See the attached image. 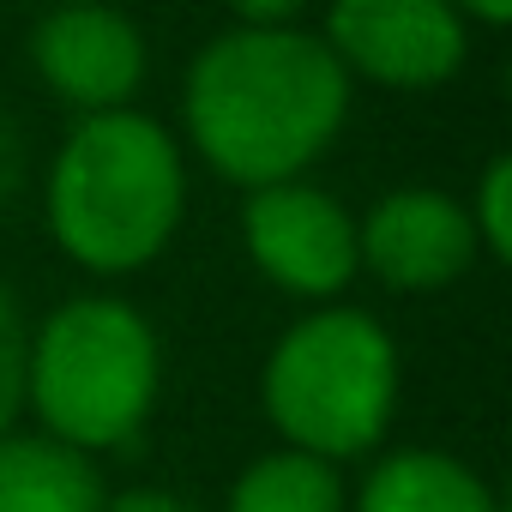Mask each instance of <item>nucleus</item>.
Returning <instances> with one entry per match:
<instances>
[{"label":"nucleus","mask_w":512,"mask_h":512,"mask_svg":"<svg viewBox=\"0 0 512 512\" xmlns=\"http://www.w3.org/2000/svg\"><path fill=\"white\" fill-rule=\"evenodd\" d=\"M350 109V73L302 31H229L187 73V127L211 169L278 187L308 169Z\"/></svg>","instance_id":"nucleus-1"},{"label":"nucleus","mask_w":512,"mask_h":512,"mask_svg":"<svg viewBox=\"0 0 512 512\" xmlns=\"http://www.w3.org/2000/svg\"><path fill=\"white\" fill-rule=\"evenodd\" d=\"M181 157L145 115L103 109L73 127L49 175V223L61 247L91 272H133L175 235Z\"/></svg>","instance_id":"nucleus-2"},{"label":"nucleus","mask_w":512,"mask_h":512,"mask_svg":"<svg viewBox=\"0 0 512 512\" xmlns=\"http://www.w3.org/2000/svg\"><path fill=\"white\" fill-rule=\"evenodd\" d=\"M25 392L61 446H121L157 398V338L127 302H67L43 320Z\"/></svg>","instance_id":"nucleus-3"},{"label":"nucleus","mask_w":512,"mask_h":512,"mask_svg":"<svg viewBox=\"0 0 512 512\" xmlns=\"http://www.w3.org/2000/svg\"><path fill=\"white\" fill-rule=\"evenodd\" d=\"M392 398H398V350L356 308L302 320L272 350L266 368L272 422L296 440V452L314 458L368 452L392 416Z\"/></svg>","instance_id":"nucleus-4"},{"label":"nucleus","mask_w":512,"mask_h":512,"mask_svg":"<svg viewBox=\"0 0 512 512\" xmlns=\"http://www.w3.org/2000/svg\"><path fill=\"white\" fill-rule=\"evenodd\" d=\"M332 55L398 91H428L458 73L464 25L452 0H338L332 7Z\"/></svg>","instance_id":"nucleus-5"},{"label":"nucleus","mask_w":512,"mask_h":512,"mask_svg":"<svg viewBox=\"0 0 512 512\" xmlns=\"http://www.w3.org/2000/svg\"><path fill=\"white\" fill-rule=\"evenodd\" d=\"M247 253L272 284L296 296H332L356 272V223L320 187H260L247 205Z\"/></svg>","instance_id":"nucleus-6"},{"label":"nucleus","mask_w":512,"mask_h":512,"mask_svg":"<svg viewBox=\"0 0 512 512\" xmlns=\"http://www.w3.org/2000/svg\"><path fill=\"white\" fill-rule=\"evenodd\" d=\"M43 79L73 103V109H115L133 97V85L145 79V43L133 31L127 13L115 7H97V0H67L55 7L43 25H37V43H31Z\"/></svg>","instance_id":"nucleus-7"},{"label":"nucleus","mask_w":512,"mask_h":512,"mask_svg":"<svg viewBox=\"0 0 512 512\" xmlns=\"http://www.w3.org/2000/svg\"><path fill=\"white\" fill-rule=\"evenodd\" d=\"M356 253L392 290H440L476 260V223L458 199L410 187L368 211L356 229Z\"/></svg>","instance_id":"nucleus-8"},{"label":"nucleus","mask_w":512,"mask_h":512,"mask_svg":"<svg viewBox=\"0 0 512 512\" xmlns=\"http://www.w3.org/2000/svg\"><path fill=\"white\" fill-rule=\"evenodd\" d=\"M0 512H103V488L61 440H0Z\"/></svg>","instance_id":"nucleus-9"},{"label":"nucleus","mask_w":512,"mask_h":512,"mask_svg":"<svg viewBox=\"0 0 512 512\" xmlns=\"http://www.w3.org/2000/svg\"><path fill=\"white\" fill-rule=\"evenodd\" d=\"M356 512H494V500L458 458L398 452L368 476Z\"/></svg>","instance_id":"nucleus-10"},{"label":"nucleus","mask_w":512,"mask_h":512,"mask_svg":"<svg viewBox=\"0 0 512 512\" xmlns=\"http://www.w3.org/2000/svg\"><path fill=\"white\" fill-rule=\"evenodd\" d=\"M338 506H344V488H338L332 464L314 452H296V446L247 464L229 494V512H338Z\"/></svg>","instance_id":"nucleus-11"},{"label":"nucleus","mask_w":512,"mask_h":512,"mask_svg":"<svg viewBox=\"0 0 512 512\" xmlns=\"http://www.w3.org/2000/svg\"><path fill=\"white\" fill-rule=\"evenodd\" d=\"M25 368H31V338H25L13 296L0 290V434H7V422L25 404Z\"/></svg>","instance_id":"nucleus-12"},{"label":"nucleus","mask_w":512,"mask_h":512,"mask_svg":"<svg viewBox=\"0 0 512 512\" xmlns=\"http://www.w3.org/2000/svg\"><path fill=\"white\" fill-rule=\"evenodd\" d=\"M512 163L506 157H494L488 163V175H482V205H476V229L488 235V253H500V260H506V253H512Z\"/></svg>","instance_id":"nucleus-13"},{"label":"nucleus","mask_w":512,"mask_h":512,"mask_svg":"<svg viewBox=\"0 0 512 512\" xmlns=\"http://www.w3.org/2000/svg\"><path fill=\"white\" fill-rule=\"evenodd\" d=\"M229 7L247 19V31H284V19L302 13V0H229Z\"/></svg>","instance_id":"nucleus-14"},{"label":"nucleus","mask_w":512,"mask_h":512,"mask_svg":"<svg viewBox=\"0 0 512 512\" xmlns=\"http://www.w3.org/2000/svg\"><path fill=\"white\" fill-rule=\"evenodd\" d=\"M103 512H199V506H187V500H175V494H163V488H133V494H121V500L103 506Z\"/></svg>","instance_id":"nucleus-15"},{"label":"nucleus","mask_w":512,"mask_h":512,"mask_svg":"<svg viewBox=\"0 0 512 512\" xmlns=\"http://www.w3.org/2000/svg\"><path fill=\"white\" fill-rule=\"evenodd\" d=\"M458 7L476 13L482 25H506V19H512V0H458Z\"/></svg>","instance_id":"nucleus-16"}]
</instances>
